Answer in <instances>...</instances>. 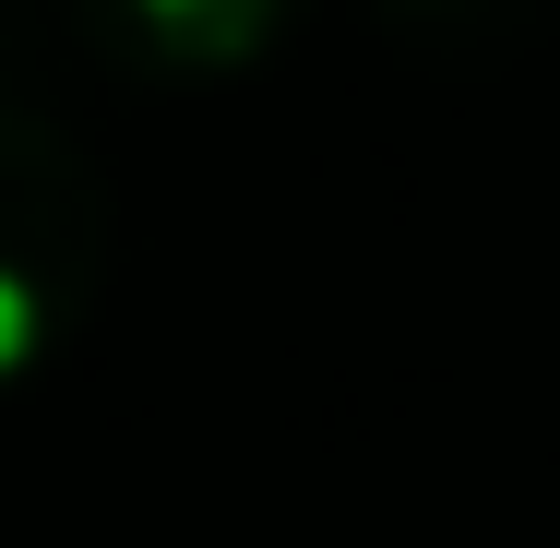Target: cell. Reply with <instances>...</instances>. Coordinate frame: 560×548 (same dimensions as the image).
Segmentation results:
<instances>
[{
	"label": "cell",
	"instance_id": "obj_4",
	"mask_svg": "<svg viewBox=\"0 0 560 548\" xmlns=\"http://www.w3.org/2000/svg\"><path fill=\"white\" fill-rule=\"evenodd\" d=\"M60 0H0V108H12V72L36 60V24H48Z\"/></svg>",
	"mask_w": 560,
	"mask_h": 548
},
{
	"label": "cell",
	"instance_id": "obj_1",
	"mask_svg": "<svg viewBox=\"0 0 560 548\" xmlns=\"http://www.w3.org/2000/svg\"><path fill=\"white\" fill-rule=\"evenodd\" d=\"M119 191L108 167L36 108H0V382H24L36 358H60L96 287H108Z\"/></svg>",
	"mask_w": 560,
	"mask_h": 548
},
{
	"label": "cell",
	"instance_id": "obj_3",
	"mask_svg": "<svg viewBox=\"0 0 560 548\" xmlns=\"http://www.w3.org/2000/svg\"><path fill=\"white\" fill-rule=\"evenodd\" d=\"M382 24H394L418 60H501V48L537 24V0H382Z\"/></svg>",
	"mask_w": 560,
	"mask_h": 548
},
{
	"label": "cell",
	"instance_id": "obj_2",
	"mask_svg": "<svg viewBox=\"0 0 560 548\" xmlns=\"http://www.w3.org/2000/svg\"><path fill=\"white\" fill-rule=\"evenodd\" d=\"M299 0H60V24L119 72H238L287 36Z\"/></svg>",
	"mask_w": 560,
	"mask_h": 548
}]
</instances>
